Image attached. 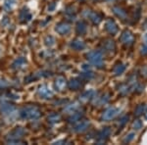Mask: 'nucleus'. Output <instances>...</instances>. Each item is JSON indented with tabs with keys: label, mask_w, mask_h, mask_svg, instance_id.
I'll use <instances>...</instances> for the list:
<instances>
[{
	"label": "nucleus",
	"mask_w": 147,
	"mask_h": 145,
	"mask_svg": "<svg viewBox=\"0 0 147 145\" xmlns=\"http://www.w3.org/2000/svg\"><path fill=\"white\" fill-rule=\"evenodd\" d=\"M41 113H40L39 109L35 106H28L23 108L20 112V116L23 119H27V120H35V119L39 118Z\"/></svg>",
	"instance_id": "nucleus-1"
},
{
	"label": "nucleus",
	"mask_w": 147,
	"mask_h": 145,
	"mask_svg": "<svg viewBox=\"0 0 147 145\" xmlns=\"http://www.w3.org/2000/svg\"><path fill=\"white\" fill-rule=\"evenodd\" d=\"M26 134V130L23 127H16L7 135V140L9 143H19L20 139Z\"/></svg>",
	"instance_id": "nucleus-2"
},
{
	"label": "nucleus",
	"mask_w": 147,
	"mask_h": 145,
	"mask_svg": "<svg viewBox=\"0 0 147 145\" xmlns=\"http://www.w3.org/2000/svg\"><path fill=\"white\" fill-rule=\"evenodd\" d=\"M87 59L91 64L95 65L96 67H101L103 65V54L100 51H90L87 54Z\"/></svg>",
	"instance_id": "nucleus-3"
},
{
	"label": "nucleus",
	"mask_w": 147,
	"mask_h": 145,
	"mask_svg": "<svg viewBox=\"0 0 147 145\" xmlns=\"http://www.w3.org/2000/svg\"><path fill=\"white\" fill-rule=\"evenodd\" d=\"M120 113V109L115 108V107H112V108L107 109L102 115V120L103 121H110L116 117L117 115H119Z\"/></svg>",
	"instance_id": "nucleus-4"
},
{
	"label": "nucleus",
	"mask_w": 147,
	"mask_h": 145,
	"mask_svg": "<svg viewBox=\"0 0 147 145\" xmlns=\"http://www.w3.org/2000/svg\"><path fill=\"white\" fill-rule=\"evenodd\" d=\"M121 41L123 44L127 45V46H130L134 41V36L132 34V32H130L129 30H125L121 35Z\"/></svg>",
	"instance_id": "nucleus-5"
},
{
	"label": "nucleus",
	"mask_w": 147,
	"mask_h": 145,
	"mask_svg": "<svg viewBox=\"0 0 147 145\" xmlns=\"http://www.w3.org/2000/svg\"><path fill=\"white\" fill-rule=\"evenodd\" d=\"M111 134V129L109 127H104L103 129L100 130L97 134V142L98 143H103L106 139L110 136Z\"/></svg>",
	"instance_id": "nucleus-6"
},
{
	"label": "nucleus",
	"mask_w": 147,
	"mask_h": 145,
	"mask_svg": "<svg viewBox=\"0 0 147 145\" xmlns=\"http://www.w3.org/2000/svg\"><path fill=\"white\" fill-rule=\"evenodd\" d=\"M38 94L41 98H50L53 96V92L51 91V89L49 88L47 85H41L38 88Z\"/></svg>",
	"instance_id": "nucleus-7"
},
{
	"label": "nucleus",
	"mask_w": 147,
	"mask_h": 145,
	"mask_svg": "<svg viewBox=\"0 0 147 145\" xmlns=\"http://www.w3.org/2000/svg\"><path fill=\"white\" fill-rule=\"evenodd\" d=\"M55 30L58 32V34L65 35V34H67L70 32L71 27H70V25H68V24H66V23H60L56 26Z\"/></svg>",
	"instance_id": "nucleus-8"
},
{
	"label": "nucleus",
	"mask_w": 147,
	"mask_h": 145,
	"mask_svg": "<svg viewBox=\"0 0 147 145\" xmlns=\"http://www.w3.org/2000/svg\"><path fill=\"white\" fill-rule=\"evenodd\" d=\"M105 28L106 30L111 34H115L118 32V27L117 24L114 22L113 20H108L105 24Z\"/></svg>",
	"instance_id": "nucleus-9"
},
{
	"label": "nucleus",
	"mask_w": 147,
	"mask_h": 145,
	"mask_svg": "<svg viewBox=\"0 0 147 145\" xmlns=\"http://www.w3.org/2000/svg\"><path fill=\"white\" fill-rule=\"evenodd\" d=\"M85 15L88 19H90V21H92L94 24H99L102 21V17L96 12H91V11H86L85 12Z\"/></svg>",
	"instance_id": "nucleus-10"
},
{
	"label": "nucleus",
	"mask_w": 147,
	"mask_h": 145,
	"mask_svg": "<svg viewBox=\"0 0 147 145\" xmlns=\"http://www.w3.org/2000/svg\"><path fill=\"white\" fill-rule=\"evenodd\" d=\"M0 111H1L2 114L4 115H12V114L15 112V108H14L13 105H10V104H7V103H4L0 106Z\"/></svg>",
	"instance_id": "nucleus-11"
},
{
	"label": "nucleus",
	"mask_w": 147,
	"mask_h": 145,
	"mask_svg": "<svg viewBox=\"0 0 147 145\" xmlns=\"http://www.w3.org/2000/svg\"><path fill=\"white\" fill-rule=\"evenodd\" d=\"M112 11L117 17H119L120 19H122V20H125L127 17V12H125L123 8H121V7H113Z\"/></svg>",
	"instance_id": "nucleus-12"
},
{
	"label": "nucleus",
	"mask_w": 147,
	"mask_h": 145,
	"mask_svg": "<svg viewBox=\"0 0 147 145\" xmlns=\"http://www.w3.org/2000/svg\"><path fill=\"white\" fill-rule=\"evenodd\" d=\"M88 127H89V122H87V121H82L79 125H76L74 130H75L76 132H84L88 128Z\"/></svg>",
	"instance_id": "nucleus-13"
},
{
	"label": "nucleus",
	"mask_w": 147,
	"mask_h": 145,
	"mask_svg": "<svg viewBox=\"0 0 147 145\" xmlns=\"http://www.w3.org/2000/svg\"><path fill=\"white\" fill-rule=\"evenodd\" d=\"M66 84H67V82H66V80L63 77H58L56 78L55 87L59 90V91H62V90L66 87Z\"/></svg>",
	"instance_id": "nucleus-14"
},
{
	"label": "nucleus",
	"mask_w": 147,
	"mask_h": 145,
	"mask_svg": "<svg viewBox=\"0 0 147 145\" xmlns=\"http://www.w3.org/2000/svg\"><path fill=\"white\" fill-rule=\"evenodd\" d=\"M71 47L75 50H82L85 47V44L82 40L80 39H75L71 42Z\"/></svg>",
	"instance_id": "nucleus-15"
},
{
	"label": "nucleus",
	"mask_w": 147,
	"mask_h": 145,
	"mask_svg": "<svg viewBox=\"0 0 147 145\" xmlns=\"http://www.w3.org/2000/svg\"><path fill=\"white\" fill-rule=\"evenodd\" d=\"M69 87L72 90H78L79 88L82 87V82L78 78H72V80L69 82Z\"/></svg>",
	"instance_id": "nucleus-16"
},
{
	"label": "nucleus",
	"mask_w": 147,
	"mask_h": 145,
	"mask_svg": "<svg viewBox=\"0 0 147 145\" xmlns=\"http://www.w3.org/2000/svg\"><path fill=\"white\" fill-rule=\"evenodd\" d=\"M19 18H20L21 22L25 23V22H28V21L30 20V18H32V15H30V13L28 12V9H23V10L21 11Z\"/></svg>",
	"instance_id": "nucleus-17"
},
{
	"label": "nucleus",
	"mask_w": 147,
	"mask_h": 145,
	"mask_svg": "<svg viewBox=\"0 0 147 145\" xmlns=\"http://www.w3.org/2000/svg\"><path fill=\"white\" fill-rule=\"evenodd\" d=\"M93 94H94V91L93 90H87V91H84V93L80 96V99L84 102H86L93 97Z\"/></svg>",
	"instance_id": "nucleus-18"
},
{
	"label": "nucleus",
	"mask_w": 147,
	"mask_h": 145,
	"mask_svg": "<svg viewBox=\"0 0 147 145\" xmlns=\"http://www.w3.org/2000/svg\"><path fill=\"white\" fill-rule=\"evenodd\" d=\"M103 46H104V48H105V50H107L109 52L114 51V50H115V48H116L115 42H114L113 40H111V39H108V40H106V41H104Z\"/></svg>",
	"instance_id": "nucleus-19"
},
{
	"label": "nucleus",
	"mask_w": 147,
	"mask_h": 145,
	"mask_svg": "<svg viewBox=\"0 0 147 145\" xmlns=\"http://www.w3.org/2000/svg\"><path fill=\"white\" fill-rule=\"evenodd\" d=\"M27 65V61L25 58H19L13 63V68L15 69H21Z\"/></svg>",
	"instance_id": "nucleus-20"
},
{
	"label": "nucleus",
	"mask_w": 147,
	"mask_h": 145,
	"mask_svg": "<svg viewBox=\"0 0 147 145\" xmlns=\"http://www.w3.org/2000/svg\"><path fill=\"white\" fill-rule=\"evenodd\" d=\"M125 66L124 64L119 63L118 65H116L115 68H114V74H115V76H120L125 72Z\"/></svg>",
	"instance_id": "nucleus-21"
},
{
	"label": "nucleus",
	"mask_w": 147,
	"mask_h": 145,
	"mask_svg": "<svg viewBox=\"0 0 147 145\" xmlns=\"http://www.w3.org/2000/svg\"><path fill=\"white\" fill-rule=\"evenodd\" d=\"M79 107L80 106L78 103H73V104H70V105H67V107L64 109V111H66L69 114H73L74 112H76L79 109Z\"/></svg>",
	"instance_id": "nucleus-22"
},
{
	"label": "nucleus",
	"mask_w": 147,
	"mask_h": 145,
	"mask_svg": "<svg viewBox=\"0 0 147 145\" xmlns=\"http://www.w3.org/2000/svg\"><path fill=\"white\" fill-rule=\"evenodd\" d=\"M77 32L80 34H84L86 32V25L84 22H80L77 25Z\"/></svg>",
	"instance_id": "nucleus-23"
},
{
	"label": "nucleus",
	"mask_w": 147,
	"mask_h": 145,
	"mask_svg": "<svg viewBox=\"0 0 147 145\" xmlns=\"http://www.w3.org/2000/svg\"><path fill=\"white\" fill-rule=\"evenodd\" d=\"M82 115L80 113H77V112H74L73 115L71 116L70 119H69V122L70 123H76V122H79V121L82 119Z\"/></svg>",
	"instance_id": "nucleus-24"
},
{
	"label": "nucleus",
	"mask_w": 147,
	"mask_h": 145,
	"mask_svg": "<svg viewBox=\"0 0 147 145\" xmlns=\"http://www.w3.org/2000/svg\"><path fill=\"white\" fill-rule=\"evenodd\" d=\"M129 91H130L129 85H127V84H122V85H120V87H119V92H120V93H122L123 95H125V94L129 93Z\"/></svg>",
	"instance_id": "nucleus-25"
},
{
	"label": "nucleus",
	"mask_w": 147,
	"mask_h": 145,
	"mask_svg": "<svg viewBox=\"0 0 147 145\" xmlns=\"http://www.w3.org/2000/svg\"><path fill=\"white\" fill-rule=\"evenodd\" d=\"M144 110H145V105H144V104H139V105H137L136 110H134V115L140 116L143 114Z\"/></svg>",
	"instance_id": "nucleus-26"
},
{
	"label": "nucleus",
	"mask_w": 147,
	"mask_h": 145,
	"mask_svg": "<svg viewBox=\"0 0 147 145\" xmlns=\"http://www.w3.org/2000/svg\"><path fill=\"white\" fill-rule=\"evenodd\" d=\"M15 3H16V0H5V2H4V8L8 11L11 10L15 6Z\"/></svg>",
	"instance_id": "nucleus-27"
},
{
	"label": "nucleus",
	"mask_w": 147,
	"mask_h": 145,
	"mask_svg": "<svg viewBox=\"0 0 147 145\" xmlns=\"http://www.w3.org/2000/svg\"><path fill=\"white\" fill-rule=\"evenodd\" d=\"M44 42H45V44L47 46H53V45L55 44V38H54L53 36H51V35H48V36L45 37Z\"/></svg>",
	"instance_id": "nucleus-28"
},
{
	"label": "nucleus",
	"mask_w": 147,
	"mask_h": 145,
	"mask_svg": "<svg viewBox=\"0 0 147 145\" xmlns=\"http://www.w3.org/2000/svg\"><path fill=\"white\" fill-rule=\"evenodd\" d=\"M48 121L50 123H57L60 121V115H58V114H52L48 117Z\"/></svg>",
	"instance_id": "nucleus-29"
},
{
	"label": "nucleus",
	"mask_w": 147,
	"mask_h": 145,
	"mask_svg": "<svg viewBox=\"0 0 147 145\" xmlns=\"http://www.w3.org/2000/svg\"><path fill=\"white\" fill-rule=\"evenodd\" d=\"M109 100H110V97H109V94H104L103 96H101L100 98H99L98 104H100V105H103V104L108 103V101H109Z\"/></svg>",
	"instance_id": "nucleus-30"
},
{
	"label": "nucleus",
	"mask_w": 147,
	"mask_h": 145,
	"mask_svg": "<svg viewBox=\"0 0 147 145\" xmlns=\"http://www.w3.org/2000/svg\"><path fill=\"white\" fill-rule=\"evenodd\" d=\"M134 138V132H130L129 134H127V136L125 137L124 140H123V142H124V143H129V142L131 141Z\"/></svg>",
	"instance_id": "nucleus-31"
},
{
	"label": "nucleus",
	"mask_w": 147,
	"mask_h": 145,
	"mask_svg": "<svg viewBox=\"0 0 147 145\" xmlns=\"http://www.w3.org/2000/svg\"><path fill=\"white\" fill-rule=\"evenodd\" d=\"M140 53H141V55H143V56L147 55V39L144 40L143 45H142V47H141Z\"/></svg>",
	"instance_id": "nucleus-32"
},
{
	"label": "nucleus",
	"mask_w": 147,
	"mask_h": 145,
	"mask_svg": "<svg viewBox=\"0 0 147 145\" xmlns=\"http://www.w3.org/2000/svg\"><path fill=\"white\" fill-rule=\"evenodd\" d=\"M132 127L134 128V129H140V128L142 127V123H141V121H139V120H136V121H134V123H132Z\"/></svg>",
	"instance_id": "nucleus-33"
},
{
	"label": "nucleus",
	"mask_w": 147,
	"mask_h": 145,
	"mask_svg": "<svg viewBox=\"0 0 147 145\" xmlns=\"http://www.w3.org/2000/svg\"><path fill=\"white\" fill-rule=\"evenodd\" d=\"M92 77H93V74L91 72H88V71H86L85 73L82 74V78H84L85 80H90Z\"/></svg>",
	"instance_id": "nucleus-34"
},
{
	"label": "nucleus",
	"mask_w": 147,
	"mask_h": 145,
	"mask_svg": "<svg viewBox=\"0 0 147 145\" xmlns=\"http://www.w3.org/2000/svg\"><path fill=\"white\" fill-rule=\"evenodd\" d=\"M127 121H129V116H125V117H123L120 120V125H124Z\"/></svg>",
	"instance_id": "nucleus-35"
},
{
	"label": "nucleus",
	"mask_w": 147,
	"mask_h": 145,
	"mask_svg": "<svg viewBox=\"0 0 147 145\" xmlns=\"http://www.w3.org/2000/svg\"><path fill=\"white\" fill-rule=\"evenodd\" d=\"M54 8H55V4L52 3L51 5L48 7V11H50V12H51V11H53V10H54Z\"/></svg>",
	"instance_id": "nucleus-36"
},
{
	"label": "nucleus",
	"mask_w": 147,
	"mask_h": 145,
	"mask_svg": "<svg viewBox=\"0 0 147 145\" xmlns=\"http://www.w3.org/2000/svg\"><path fill=\"white\" fill-rule=\"evenodd\" d=\"M145 118L147 119V111H146V113H145Z\"/></svg>",
	"instance_id": "nucleus-37"
},
{
	"label": "nucleus",
	"mask_w": 147,
	"mask_h": 145,
	"mask_svg": "<svg viewBox=\"0 0 147 145\" xmlns=\"http://www.w3.org/2000/svg\"><path fill=\"white\" fill-rule=\"evenodd\" d=\"M107 1H112V0H107Z\"/></svg>",
	"instance_id": "nucleus-38"
},
{
	"label": "nucleus",
	"mask_w": 147,
	"mask_h": 145,
	"mask_svg": "<svg viewBox=\"0 0 147 145\" xmlns=\"http://www.w3.org/2000/svg\"><path fill=\"white\" fill-rule=\"evenodd\" d=\"M0 127H1V125H0Z\"/></svg>",
	"instance_id": "nucleus-39"
}]
</instances>
